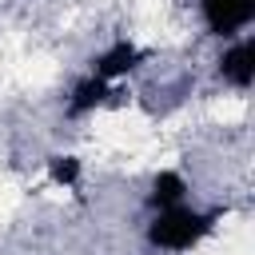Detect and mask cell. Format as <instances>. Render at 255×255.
Segmentation results:
<instances>
[{
  "label": "cell",
  "instance_id": "cell-1",
  "mask_svg": "<svg viewBox=\"0 0 255 255\" xmlns=\"http://www.w3.org/2000/svg\"><path fill=\"white\" fill-rule=\"evenodd\" d=\"M223 211L227 207H219V203L207 207V203H195V199L143 211L139 243H143L147 255H191L219 231Z\"/></svg>",
  "mask_w": 255,
  "mask_h": 255
},
{
  "label": "cell",
  "instance_id": "cell-2",
  "mask_svg": "<svg viewBox=\"0 0 255 255\" xmlns=\"http://www.w3.org/2000/svg\"><path fill=\"white\" fill-rule=\"evenodd\" d=\"M211 76H215V84H219L227 96H243V100H247V92H251V84H255V40H251V32L215 44Z\"/></svg>",
  "mask_w": 255,
  "mask_h": 255
},
{
  "label": "cell",
  "instance_id": "cell-3",
  "mask_svg": "<svg viewBox=\"0 0 255 255\" xmlns=\"http://www.w3.org/2000/svg\"><path fill=\"white\" fill-rule=\"evenodd\" d=\"M195 20H199V32L207 40L223 44V40L251 32L255 0H195Z\"/></svg>",
  "mask_w": 255,
  "mask_h": 255
},
{
  "label": "cell",
  "instance_id": "cell-4",
  "mask_svg": "<svg viewBox=\"0 0 255 255\" xmlns=\"http://www.w3.org/2000/svg\"><path fill=\"white\" fill-rule=\"evenodd\" d=\"M191 199V175L183 167H155L139 191V203L143 211H155V207H171V203H183Z\"/></svg>",
  "mask_w": 255,
  "mask_h": 255
}]
</instances>
